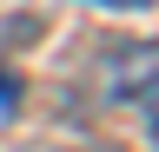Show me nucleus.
<instances>
[{
    "label": "nucleus",
    "instance_id": "nucleus-1",
    "mask_svg": "<svg viewBox=\"0 0 159 152\" xmlns=\"http://www.w3.org/2000/svg\"><path fill=\"white\" fill-rule=\"evenodd\" d=\"M13 106H20V86L7 80V73H0V126H7V119H13Z\"/></svg>",
    "mask_w": 159,
    "mask_h": 152
}]
</instances>
